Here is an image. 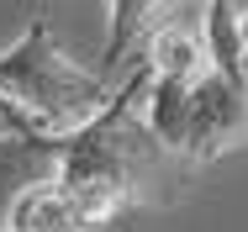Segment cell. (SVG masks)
<instances>
[{
    "mask_svg": "<svg viewBox=\"0 0 248 232\" xmlns=\"http://www.w3.org/2000/svg\"><path fill=\"white\" fill-rule=\"evenodd\" d=\"M143 63H148L153 79H180V85H196L201 74H211V47H206V32H190L185 21H169L158 27L148 43H143Z\"/></svg>",
    "mask_w": 248,
    "mask_h": 232,
    "instance_id": "6",
    "label": "cell"
},
{
    "mask_svg": "<svg viewBox=\"0 0 248 232\" xmlns=\"http://www.w3.org/2000/svg\"><path fill=\"white\" fill-rule=\"evenodd\" d=\"M227 74H232L238 85H248V16L238 21V43H232V63H227Z\"/></svg>",
    "mask_w": 248,
    "mask_h": 232,
    "instance_id": "8",
    "label": "cell"
},
{
    "mask_svg": "<svg viewBox=\"0 0 248 232\" xmlns=\"http://www.w3.org/2000/svg\"><path fill=\"white\" fill-rule=\"evenodd\" d=\"M0 95L21 116H32V127H43L53 138H69L111 106L116 85L95 69L74 63L63 53V43L53 37V27L43 16H32L16 43L0 47Z\"/></svg>",
    "mask_w": 248,
    "mask_h": 232,
    "instance_id": "2",
    "label": "cell"
},
{
    "mask_svg": "<svg viewBox=\"0 0 248 232\" xmlns=\"http://www.w3.org/2000/svg\"><path fill=\"white\" fill-rule=\"evenodd\" d=\"M248 16V0H206L201 5V32H206V47H211V63L227 74L232 63V43H238V21Z\"/></svg>",
    "mask_w": 248,
    "mask_h": 232,
    "instance_id": "7",
    "label": "cell"
},
{
    "mask_svg": "<svg viewBox=\"0 0 248 232\" xmlns=\"http://www.w3.org/2000/svg\"><path fill=\"white\" fill-rule=\"evenodd\" d=\"M185 5H206V0H106V11H111V32H106V63L111 69H122V63H132V53H143L158 27H169V21H180V11Z\"/></svg>",
    "mask_w": 248,
    "mask_h": 232,
    "instance_id": "5",
    "label": "cell"
},
{
    "mask_svg": "<svg viewBox=\"0 0 248 232\" xmlns=\"http://www.w3.org/2000/svg\"><path fill=\"white\" fill-rule=\"evenodd\" d=\"M11 132H43V127H32V116H21V111L0 95V138H11Z\"/></svg>",
    "mask_w": 248,
    "mask_h": 232,
    "instance_id": "9",
    "label": "cell"
},
{
    "mask_svg": "<svg viewBox=\"0 0 248 232\" xmlns=\"http://www.w3.org/2000/svg\"><path fill=\"white\" fill-rule=\"evenodd\" d=\"M63 180V138L53 132H11L0 138V232L11 227L16 201L32 185Z\"/></svg>",
    "mask_w": 248,
    "mask_h": 232,
    "instance_id": "4",
    "label": "cell"
},
{
    "mask_svg": "<svg viewBox=\"0 0 248 232\" xmlns=\"http://www.w3.org/2000/svg\"><path fill=\"white\" fill-rule=\"evenodd\" d=\"M143 116L158 132V142L185 164H217L222 153L248 148V85H238L222 69L201 74L196 85L148 74Z\"/></svg>",
    "mask_w": 248,
    "mask_h": 232,
    "instance_id": "3",
    "label": "cell"
},
{
    "mask_svg": "<svg viewBox=\"0 0 248 232\" xmlns=\"http://www.w3.org/2000/svg\"><path fill=\"white\" fill-rule=\"evenodd\" d=\"M143 90H148V63L138 58V69L116 85L111 106L90 127L63 138V185L85 227H106L127 206H169L180 195L185 158L169 153L148 127Z\"/></svg>",
    "mask_w": 248,
    "mask_h": 232,
    "instance_id": "1",
    "label": "cell"
}]
</instances>
